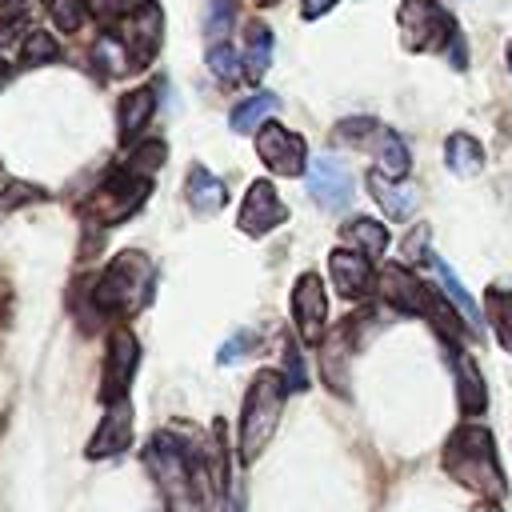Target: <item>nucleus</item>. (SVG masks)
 Listing matches in <instances>:
<instances>
[{"label": "nucleus", "mask_w": 512, "mask_h": 512, "mask_svg": "<svg viewBox=\"0 0 512 512\" xmlns=\"http://www.w3.org/2000/svg\"><path fill=\"white\" fill-rule=\"evenodd\" d=\"M184 196L192 204V212H220L228 204V184L220 176H212L204 164H192L188 168V180H184Z\"/></svg>", "instance_id": "nucleus-15"}, {"label": "nucleus", "mask_w": 512, "mask_h": 512, "mask_svg": "<svg viewBox=\"0 0 512 512\" xmlns=\"http://www.w3.org/2000/svg\"><path fill=\"white\" fill-rule=\"evenodd\" d=\"M144 4H152V0H88V8L100 16V20H116V16H132V12H140Z\"/></svg>", "instance_id": "nucleus-33"}, {"label": "nucleus", "mask_w": 512, "mask_h": 512, "mask_svg": "<svg viewBox=\"0 0 512 512\" xmlns=\"http://www.w3.org/2000/svg\"><path fill=\"white\" fill-rule=\"evenodd\" d=\"M444 472L476 492L480 500H496L508 496V480H504V468H500V452H496V436L484 428V424H460L448 444H444Z\"/></svg>", "instance_id": "nucleus-1"}, {"label": "nucleus", "mask_w": 512, "mask_h": 512, "mask_svg": "<svg viewBox=\"0 0 512 512\" xmlns=\"http://www.w3.org/2000/svg\"><path fill=\"white\" fill-rule=\"evenodd\" d=\"M328 272H332V284H336V292H340L344 300H360V296H368L372 284H376L368 256L348 252V248H336V252L328 256Z\"/></svg>", "instance_id": "nucleus-14"}, {"label": "nucleus", "mask_w": 512, "mask_h": 512, "mask_svg": "<svg viewBox=\"0 0 512 512\" xmlns=\"http://www.w3.org/2000/svg\"><path fill=\"white\" fill-rule=\"evenodd\" d=\"M164 156H168V144H164V140H144V144H136V148L128 152L124 172H132V176L148 180V176H152V172L164 164Z\"/></svg>", "instance_id": "nucleus-27"}, {"label": "nucleus", "mask_w": 512, "mask_h": 512, "mask_svg": "<svg viewBox=\"0 0 512 512\" xmlns=\"http://www.w3.org/2000/svg\"><path fill=\"white\" fill-rule=\"evenodd\" d=\"M160 28H164V16H160L156 4H144L140 12H132L124 20V36L120 40H124V48L132 56V68H144L152 60V52L160 48Z\"/></svg>", "instance_id": "nucleus-13"}, {"label": "nucleus", "mask_w": 512, "mask_h": 512, "mask_svg": "<svg viewBox=\"0 0 512 512\" xmlns=\"http://www.w3.org/2000/svg\"><path fill=\"white\" fill-rule=\"evenodd\" d=\"M40 196V188H32V184H8V192L0 196V220L16 208V204H24V200H36Z\"/></svg>", "instance_id": "nucleus-37"}, {"label": "nucleus", "mask_w": 512, "mask_h": 512, "mask_svg": "<svg viewBox=\"0 0 512 512\" xmlns=\"http://www.w3.org/2000/svg\"><path fill=\"white\" fill-rule=\"evenodd\" d=\"M344 360H348V324L324 344V352H320V364H324V380H328V388L332 392H348V380H344Z\"/></svg>", "instance_id": "nucleus-24"}, {"label": "nucleus", "mask_w": 512, "mask_h": 512, "mask_svg": "<svg viewBox=\"0 0 512 512\" xmlns=\"http://www.w3.org/2000/svg\"><path fill=\"white\" fill-rule=\"evenodd\" d=\"M152 112H156V92H152V88H136V92H128V96L120 100V112H116L120 140H124V144L136 140V136L144 132V124L152 120Z\"/></svg>", "instance_id": "nucleus-18"}, {"label": "nucleus", "mask_w": 512, "mask_h": 512, "mask_svg": "<svg viewBox=\"0 0 512 512\" xmlns=\"http://www.w3.org/2000/svg\"><path fill=\"white\" fill-rule=\"evenodd\" d=\"M508 72H512V40H508Z\"/></svg>", "instance_id": "nucleus-43"}, {"label": "nucleus", "mask_w": 512, "mask_h": 512, "mask_svg": "<svg viewBox=\"0 0 512 512\" xmlns=\"http://www.w3.org/2000/svg\"><path fill=\"white\" fill-rule=\"evenodd\" d=\"M52 16H56V24H60L64 32H76V28L84 24L80 0H52Z\"/></svg>", "instance_id": "nucleus-35"}, {"label": "nucleus", "mask_w": 512, "mask_h": 512, "mask_svg": "<svg viewBox=\"0 0 512 512\" xmlns=\"http://www.w3.org/2000/svg\"><path fill=\"white\" fill-rule=\"evenodd\" d=\"M284 384H288V388H296V392L308 384V376H304V368H300L296 348H288V352H284Z\"/></svg>", "instance_id": "nucleus-38"}, {"label": "nucleus", "mask_w": 512, "mask_h": 512, "mask_svg": "<svg viewBox=\"0 0 512 512\" xmlns=\"http://www.w3.org/2000/svg\"><path fill=\"white\" fill-rule=\"evenodd\" d=\"M332 8H336V0H304V4H300V16H304V20H316V16L332 12Z\"/></svg>", "instance_id": "nucleus-39"}, {"label": "nucleus", "mask_w": 512, "mask_h": 512, "mask_svg": "<svg viewBox=\"0 0 512 512\" xmlns=\"http://www.w3.org/2000/svg\"><path fill=\"white\" fill-rule=\"evenodd\" d=\"M384 128L376 124V120H368V116H356V120H344L340 128H336V136L340 140H352V144H364L368 136H380Z\"/></svg>", "instance_id": "nucleus-34"}, {"label": "nucleus", "mask_w": 512, "mask_h": 512, "mask_svg": "<svg viewBox=\"0 0 512 512\" xmlns=\"http://www.w3.org/2000/svg\"><path fill=\"white\" fill-rule=\"evenodd\" d=\"M148 196V180L132 176V172H112L84 204H80V216L92 220V224H120L124 216H132Z\"/></svg>", "instance_id": "nucleus-5"}, {"label": "nucleus", "mask_w": 512, "mask_h": 512, "mask_svg": "<svg viewBox=\"0 0 512 512\" xmlns=\"http://www.w3.org/2000/svg\"><path fill=\"white\" fill-rule=\"evenodd\" d=\"M236 24V0H208V12H204V36L212 44H220V36Z\"/></svg>", "instance_id": "nucleus-29"}, {"label": "nucleus", "mask_w": 512, "mask_h": 512, "mask_svg": "<svg viewBox=\"0 0 512 512\" xmlns=\"http://www.w3.org/2000/svg\"><path fill=\"white\" fill-rule=\"evenodd\" d=\"M44 8H52V0H0V20H8V24H32Z\"/></svg>", "instance_id": "nucleus-31"}, {"label": "nucleus", "mask_w": 512, "mask_h": 512, "mask_svg": "<svg viewBox=\"0 0 512 512\" xmlns=\"http://www.w3.org/2000/svg\"><path fill=\"white\" fill-rule=\"evenodd\" d=\"M60 56V44L48 32H28L24 36V60L28 64H52Z\"/></svg>", "instance_id": "nucleus-32"}, {"label": "nucleus", "mask_w": 512, "mask_h": 512, "mask_svg": "<svg viewBox=\"0 0 512 512\" xmlns=\"http://www.w3.org/2000/svg\"><path fill=\"white\" fill-rule=\"evenodd\" d=\"M240 56H236V48L224 40V44H212L208 48V72L216 76V80H224V84H232L236 76H240Z\"/></svg>", "instance_id": "nucleus-30"}, {"label": "nucleus", "mask_w": 512, "mask_h": 512, "mask_svg": "<svg viewBox=\"0 0 512 512\" xmlns=\"http://www.w3.org/2000/svg\"><path fill=\"white\" fill-rule=\"evenodd\" d=\"M224 512H248V500H244V492H228V500H224Z\"/></svg>", "instance_id": "nucleus-40"}, {"label": "nucleus", "mask_w": 512, "mask_h": 512, "mask_svg": "<svg viewBox=\"0 0 512 512\" xmlns=\"http://www.w3.org/2000/svg\"><path fill=\"white\" fill-rule=\"evenodd\" d=\"M396 24H400V44L408 52L444 48V44H452L460 36L456 32V20L436 0H404L400 12H396Z\"/></svg>", "instance_id": "nucleus-4"}, {"label": "nucleus", "mask_w": 512, "mask_h": 512, "mask_svg": "<svg viewBox=\"0 0 512 512\" xmlns=\"http://www.w3.org/2000/svg\"><path fill=\"white\" fill-rule=\"evenodd\" d=\"M256 340H260L256 332H236V336H232L228 344H220L216 360H220V364H232V360H240V356H244V352H248V348H252Z\"/></svg>", "instance_id": "nucleus-36"}, {"label": "nucleus", "mask_w": 512, "mask_h": 512, "mask_svg": "<svg viewBox=\"0 0 512 512\" xmlns=\"http://www.w3.org/2000/svg\"><path fill=\"white\" fill-rule=\"evenodd\" d=\"M292 320L304 344H320L324 340V320H328V296L316 272H304L292 288Z\"/></svg>", "instance_id": "nucleus-8"}, {"label": "nucleus", "mask_w": 512, "mask_h": 512, "mask_svg": "<svg viewBox=\"0 0 512 512\" xmlns=\"http://www.w3.org/2000/svg\"><path fill=\"white\" fill-rule=\"evenodd\" d=\"M136 360H140L136 336H132L128 328H112V336H108V356H104V380H100V400H104V408L128 400V388H132V376H136Z\"/></svg>", "instance_id": "nucleus-6"}, {"label": "nucleus", "mask_w": 512, "mask_h": 512, "mask_svg": "<svg viewBox=\"0 0 512 512\" xmlns=\"http://www.w3.org/2000/svg\"><path fill=\"white\" fill-rule=\"evenodd\" d=\"M272 64V32L268 24H248V40H244V76L256 84Z\"/></svg>", "instance_id": "nucleus-23"}, {"label": "nucleus", "mask_w": 512, "mask_h": 512, "mask_svg": "<svg viewBox=\"0 0 512 512\" xmlns=\"http://www.w3.org/2000/svg\"><path fill=\"white\" fill-rule=\"evenodd\" d=\"M456 400H460L464 416H480L488 408V384H484V376H480L472 356L456 360Z\"/></svg>", "instance_id": "nucleus-17"}, {"label": "nucleus", "mask_w": 512, "mask_h": 512, "mask_svg": "<svg viewBox=\"0 0 512 512\" xmlns=\"http://www.w3.org/2000/svg\"><path fill=\"white\" fill-rule=\"evenodd\" d=\"M128 444H132V404H128V400H120V404H108V412H104V420H100L96 436L88 440L84 456H88V460L120 456Z\"/></svg>", "instance_id": "nucleus-12"}, {"label": "nucleus", "mask_w": 512, "mask_h": 512, "mask_svg": "<svg viewBox=\"0 0 512 512\" xmlns=\"http://www.w3.org/2000/svg\"><path fill=\"white\" fill-rule=\"evenodd\" d=\"M444 160H448V172L452 176H476L484 168V148L476 136L468 132H452L444 140Z\"/></svg>", "instance_id": "nucleus-19"}, {"label": "nucleus", "mask_w": 512, "mask_h": 512, "mask_svg": "<svg viewBox=\"0 0 512 512\" xmlns=\"http://www.w3.org/2000/svg\"><path fill=\"white\" fill-rule=\"evenodd\" d=\"M368 192H372V200L384 208L388 220H408V216L416 212V192H412L408 184L388 180L384 172H368Z\"/></svg>", "instance_id": "nucleus-16"}, {"label": "nucleus", "mask_w": 512, "mask_h": 512, "mask_svg": "<svg viewBox=\"0 0 512 512\" xmlns=\"http://www.w3.org/2000/svg\"><path fill=\"white\" fill-rule=\"evenodd\" d=\"M252 4H260V8H272V4H280V0H252Z\"/></svg>", "instance_id": "nucleus-42"}, {"label": "nucleus", "mask_w": 512, "mask_h": 512, "mask_svg": "<svg viewBox=\"0 0 512 512\" xmlns=\"http://www.w3.org/2000/svg\"><path fill=\"white\" fill-rule=\"evenodd\" d=\"M408 168H412V156H408V144L396 136V132H380V168L376 172H384L388 180H400V176H408Z\"/></svg>", "instance_id": "nucleus-26"}, {"label": "nucleus", "mask_w": 512, "mask_h": 512, "mask_svg": "<svg viewBox=\"0 0 512 512\" xmlns=\"http://www.w3.org/2000/svg\"><path fill=\"white\" fill-rule=\"evenodd\" d=\"M284 216H288V208H284V200L276 196V188H272L268 180H252V184H248V196H244V204H240V232L264 236V232H272L276 224H284Z\"/></svg>", "instance_id": "nucleus-11"}, {"label": "nucleus", "mask_w": 512, "mask_h": 512, "mask_svg": "<svg viewBox=\"0 0 512 512\" xmlns=\"http://www.w3.org/2000/svg\"><path fill=\"white\" fill-rule=\"evenodd\" d=\"M308 196L324 208V212H340L352 200V172L344 160L336 156H320L308 164Z\"/></svg>", "instance_id": "nucleus-9"}, {"label": "nucleus", "mask_w": 512, "mask_h": 512, "mask_svg": "<svg viewBox=\"0 0 512 512\" xmlns=\"http://www.w3.org/2000/svg\"><path fill=\"white\" fill-rule=\"evenodd\" d=\"M284 396H288V384L280 372L272 368L256 372L244 396V408H240V464H256V456L268 448L280 424V412H284Z\"/></svg>", "instance_id": "nucleus-3"}, {"label": "nucleus", "mask_w": 512, "mask_h": 512, "mask_svg": "<svg viewBox=\"0 0 512 512\" xmlns=\"http://www.w3.org/2000/svg\"><path fill=\"white\" fill-rule=\"evenodd\" d=\"M484 308H488V320H492V328H496L500 348L512 352V288H488Z\"/></svg>", "instance_id": "nucleus-25"}, {"label": "nucleus", "mask_w": 512, "mask_h": 512, "mask_svg": "<svg viewBox=\"0 0 512 512\" xmlns=\"http://www.w3.org/2000/svg\"><path fill=\"white\" fill-rule=\"evenodd\" d=\"M276 108H280V100L272 92H256V96H248V100H240L232 108L228 124H232V132H260Z\"/></svg>", "instance_id": "nucleus-22"}, {"label": "nucleus", "mask_w": 512, "mask_h": 512, "mask_svg": "<svg viewBox=\"0 0 512 512\" xmlns=\"http://www.w3.org/2000/svg\"><path fill=\"white\" fill-rule=\"evenodd\" d=\"M344 244H352V252L360 256H384L388 248V228L380 220H368V216H352L344 228H340Z\"/></svg>", "instance_id": "nucleus-20"}, {"label": "nucleus", "mask_w": 512, "mask_h": 512, "mask_svg": "<svg viewBox=\"0 0 512 512\" xmlns=\"http://www.w3.org/2000/svg\"><path fill=\"white\" fill-rule=\"evenodd\" d=\"M256 156L264 160L268 172L276 176H300L308 168V148L296 132H288L284 124H264L256 132Z\"/></svg>", "instance_id": "nucleus-7"}, {"label": "nucleus", "mask_w": 512, "mask_h": 512, "mask_svg": "<svg viewBox=\"0 0 512 512\" xmlns=\"http://www.w3.org/2000/svg\"><path fill=\"white\" fill-rule=\"evenodd\" d=\"M92 60H96L108 76H120V72H128V68H132V56H128V48H124V40H120V36H112V32H104V36L96 40Z\"/></svg>", "instance_id": "nucleus-28"}, {"label": "nucleus", "mask_w": 512, "mask_h": 512, "mask_svg": "<svg viewBox=\"0 0 512 512\" xmlns=\"http://www.w3.org/2000/svg\"><path fill=\"white\" fill-rule=\"evenodd\" d=\"M380 292L392 308L400 312H412V316H432V304H436V292L428 284H420L404 264H384L380 272Z\"/></svg>", "instance_id": "nucleus-10"}, {"label": "nucleus", "mask_w": 512, "mask_h": 512, "mask_svg": "<svg viewBox=\"0 0 512 512\" xmlns=\"http://www.w3.org/2000/svg\"><path fill=\"white\" fill-rule=\"evenodd\" d=\"M152 280H156V268H152V260L144 252H120L104 268V276L96 280L92 304L104 316H132V312H140L148 304Z\"/></svg>", "instance_id": "nucleus-2"}, {"label": "nucleus", "mask_w": 512, "mask_h": 512, "mask_svg": "<svg viewBox=\"0 0 512 512\" xmlns=\"http://www.w3.org/2000/svg\"><path fill=\"white\" fill-rule=\"evenodd\" d=\"M428 260H432V268H436V276H440V288L448 292V300H452V304H456V312L464 316L468 332L476 336V332H480V308H476V300L468 296V288L456 280V272H452V268H448L440 256H432V252H428Z\"/></svg>", "instance_id": "nucleus-21"}, {"label": "nucleus", "mask_w": 512, "mask_h": 512, "mask_svg": "<svg viewBox=\"0 0 512 512\" xmlns=\"http://www.w3.org/2000/svg\"><path fill=\"white\" fill-rule=\"evenodd\" d=\"M468 512H500V504H496V500H476Z\"/></svg>", "instance_id": "nucleus-41"}]
</instances>
